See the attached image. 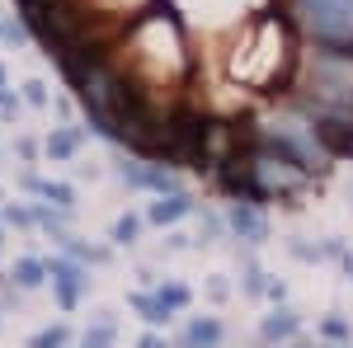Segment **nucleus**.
<instances>
[{
	"label": "nucleus",
	"instance_id": "obj_1",
	"mask_svg": "<svg viewBox=\"0 0 353 348\" xmlns=\"http://www.w3.org/2000/svg\"><path fill=\"white\" fill-rule=\"evenodd\" d=\"M306 28L334 57H353V0H297Z\"/></svg>",
	"mask_w": 353,
	"mask_h": 348
},
{
	"label": "nucleus",
	"instance_id": "obj_2",
	"mask_svg": "<svg viewBox=\"0 0 353 348\" xmlns=\"http://www.w3.org/2000/svg\"><path fill=\"white\" fill-rule=\"evenodd\" d=\"M250 174H254V188H259V198H269V193H297L301 179H306V165L292 161L288 151H259V156H250Z\"/></svg>",
	"mask_w": 353,
	"mask_h": 348
},
{
	"label": "nucleus",
	"instance_id": "obj_3",
	"mask_svg": "<svg viewBox=\"0 0 353 348\" xmlns=\"http://www.w3.org/2000/svg\"><path fill=\"white\" fill-rule=\"evenodd\" d=\"M273 141H278V151H288V156H292V161H301L306 170H325L321 132H316V127H306L301 118H278V127H273Z\"/></svg>",
	"mask_w": 353,
	"mask_h": 348
},
{
	"label": "nucleus",
	"instance_id": "obj_4",
	"mask_svg": "<svg viewBox=\"0 0 353 348\" xmlns=\"http://www.w3.org/2000/svg\"><path fill=\"white\" fill-rule=\"evenodd\" d=\"M52 273H57V287H61V306H71L76 292H81V273L71 264H52Z\"/></svg>",
	"mask_w": 353,
	"mask_h": 348
},
{
	"label": "nucleus",
	"instance_id": "obj_5",
	"mask_svg": "<svg viewBox=\"0 0 353 348\" xmlns=\"http://www.w3.org/2000/svg\"><path fill=\"white\" fill-rule=\"evenodd\" d=\"M217 339H221L217 320H198V325H193V329H189V339H184V344H189V348H212V344H217Z\"/></svg>",
	"mask_w": 353,
	"mask_h": 348
},
{
	"label": "nucleus",
	"instance_id": "obj_6",
	"mask_svg": "<svg viewBox=\"0 0 353 348\" xmlns=\"http://www.w3.org/2000/svg\"><path fill=\"white\" fill-rule=\"evenodd\" d=\"M231 221H236V231H245L250 240H259V236H264V221L250 212V207H236V212H231Z\"/></svg>",
	"mask_w": 353,
	"mask_h": 348
},
{
	"label": "nucleus",
	"instance_id": "obj_7",
	"mask_svg": "<svg viewBox=\"0 0 353 348\" xmlns=\"http://www.w3.org/2000/svg\"><path fill=\"white\" fill-rule=\"evenodd\" d=\"M184 207H189V203L174 193V198H165V203H156V207H151V221H174V216H184Z\"/></svg>",
	"mask_w": 353,
	"mask_h": 348
},
{
	"label": "nucleus",
	"instance_id": "obj_8",
	"mask_svg": "<svg viewBox=\"0 0 353 348\" xmlns=\"http://www.w3.org/2000/svg\"><path fill=\"white\" fill-rule=\"evenodd\" d=\"M14 278H19V287H38V283H43V264H33V259H24Z\"/></svg>",
	"mask_w": 353,
	"mask_h": 348
},
{
	"label": "nucleus",
	"instance_id": "obj_9",
	"mask_svg": "<svg viewBox=\"0 0 353 348\" xmlns=\"http://www.w3.org/2000/svg\"><path fill=\"white\" fill-rule=\"evenodd\" d=\"M48 151H52V156H71V151H76V132H57L52 141H48Z\"/></svg>",
	"mask_w": 353,
	"mask_h": 348
},
{
	"label": "nucleus",
	"instance_id": "obj_10",
	"mask_svg": "<svg viewBox=\"0 0 353 348\" xmlns=\"http://www.w3.org/2000/svg\"><path fill=\"white\" fill-rule=\"evenodd\" d=\"M264 334H269V339H278V334H292V316H273V320L264 325Z\"/></svg>",
	"mask_w": 353,
	"mask_h": 348
},
{
	"label": "nucleus",
	"instance_id": "obj_11",
	"mask_svg": "<svg viewBox=\"0 0 353 348\" xmlns=\"http://www.w3.org/2000/svg\"><path fill=\"white\" fill-rule=\"evenodd\" d=\"M61 344H66V329H48V334L33 339V348H61Z\"/></svg>",
	"mask_w": 353,
	"mask_h": 348
},
{
	"label": "nucleus",
	"instance_id": "obj_12",
	"mask_svg": "<svg viewBox=\"0 0 353 348\" xmlns=\"http://www.w3.org/2000/svg\"><path fill=\"white\" fill-rule=\"evenodd\" d=\"M161 301H165V306H184V301H189V292H184V287H165Z\"/></svg>",
	"mask_w": 353,
	"mask_h": 348
},
{
	"label": "nucleus",
	"instance_id": "obj_13",
	"mask_svg": "<svg viewBox=\"0 0 353 348\" xmlns=\"http://www.w3.org/2000/svg\"><path fill=\"white\" fill-rule=\"evenodd\" d=\"M137 236V221L132 216H123V221H118V240H132Z\"/></svg>",
	"mask_w": 353,
	"mask_h": 348
},
{
	"label": "nucleus",
	"instance_id": "obj_14",
	"mask_svg": "<svg viewBox=\"0 0 353 348\" xmlns=\"http://www.w3.org/2000/svg\"><path fill=\"white\" fill-rule=\"evenodd\" d=\"M141 348H161V344H156V339H146V344H141Z\"/></svg>",
	"mask_w": 353,
	"mask_h": 348
},
{
	"label": "nucleus",
	"instance_id": "obj_15",
	"mask_svg": "<svg viewBox=\"0 0 353 348\" xmlns=\"http://www.w3.org/2000/svg\"><path fill=\"white\" fill-rule=\"evenodd\" d=\"M0 85H5V71H0Z\"/></svg>",
	"mask_w": 353,
	"mask_h": 348
}]
</instances>
